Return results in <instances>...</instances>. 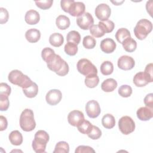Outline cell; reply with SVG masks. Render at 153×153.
Returning <instances> with one entry per match:
<instances>
[{
  "mask_svg": "<svg viewBox=\"0 0 153 153\" xmlns=\"http://www.w3.org/2000/svg\"><path fill=\"white\" fill-rule=\"evenodd\" d=\"M74 1V0H62L60 1V7L65 12L68 13L71 4Z\"/></svg>",
  "mask_w": 153,
  "mask_h": 153,
  "instance_id": "45",
  "label": "cell"
},
{
  "mask_svg": "<svg viewBox=\"0 0 153 153\" xmlns=\"http://www.w3.org/2000/svg\"><path fill=\"white\" fill-rule=\"evenodd\" d=\"M85 108L87 115L91 118H97L100 115L101 112L100 105L95 100L88 101L86 103Z\"/></svg>",
  "mask_w": 153,
  "mask_h": 153,
  "instance_id": "10",
  "label": "cell"
},
{
  "mask_svg": "<svg viewBox=\"0 0 153 153\" xmlns=\"http://www.w3.org/2000/svg\"><path fill=\"white\" fill-rule=\"evenodd\" d=\"M123 2H124V1H122L121 2H119V1H115V2H114V1H112V2L114 3L115 5H120L121 4H122Z\"/></svg>",
  "mask_w": 153,
  "mask_h": 153,
  "instance_id": "49",
  "label": "cell"
},
{
  "mask_svg": "<svg viewBox=\"0 0 153 153\" xmlns=\"http://www.w3.org/2000/svg\"><path fill=\"white\" fill-rule=\"evenodd\" d=\"M131 37V34L130 31L126 28H120L119 29L116 33H115V38L117 41L121 44H122L123 41L126 38Z\"/></svg>",
  "mask_w": 153,
  "mask_h": 153,
  "instance_id": "28",
  "label": "cell"
},
{
  "mask_svg": "<svg viewBox=\"0 0 153 153\" xmlns=\"http://www.w3.org/2000/svg\"><path fill=\"white\" fill-rule=\"evenodd\" d=\"M117 87V82L113 78H108L103 81L101 88L105 92L113 91Z\"/></svg>",
  "mask_w": 153,
  "mask_h": 153,
  "instance_id": "20",
  "label": "cell"
},
{
  "mask_svg": "<svg viewBox=\"0 0 153 153\" xmlns=\"http://www.w3.org/2000/svg\"><path fill=\"white\" fill-rule=\"evenodd\" d=\"M87 135L90 139L93 140H96L99 139L102 136V131L98 127L93 126L92 129Z\"/></svg>",
  "mask_w": 153,
  "mask_h": 153,
  "instance_id": "39",
  "label": "cell"
},
{
  "mask_svg": "<svg viewBox=\"0 0 153 153\" xmlns=\"http://www.w3.org/2000/svg\"><path fill=\"white\" fill-rule=\"evenodd\" d=\"M8 79L11 83L22 87V89L27 88L33 82L27 75L17 69L11 71L8 74Z\"/></svg>",
  "mask_w": 153,
  "mask_h": 153,
  "instance_id": "2",
  "label": "cell"
},
{
  "mask_svg": "<svg viewBox=\"0 0 153 153\" xmlns=\"http://www.w3.org/2000/svg\"><path fill=\"white\" fill-rule=\"evenodd\" d=\"M135 62L133 57L127 55L121 56L117 62L118 67L124 71H128L133 69L134 66Z\"/></svg>",
  "mask_w": 153,
  "mask_h": 153,
  "instance_id": "12",
  "label": "cell"
},
{
  "mask_svg": "<svg viewBox=\"0 0 153 153\" xmlns=\"http://www.w3.org/2000/svg\"><path fill=\"white\" fill-rule=\"evenodd\" d=\"M23 92L27 97H35L38 93V86L35 82H33L32 84L27 88H23Z\"/></svg>",
  "mask_w": 153,
  "mask_h": 153,
  "instance_id": "26",
  "label": "cell"
},
{
  "mask_svg": "<svg viewBox=\"0 0 153 153\" xmlns=\"http://www.w3.org/2000/svg\"><path fill=\"white\" fill-rule=\"evenodd\" d=\"M64 42L63 35L60 33H54L49 37L50 44L55 47H60Z\"/></svg>",
  "mask_w": 153,
  "mask_h": 153,
  "instance_id": "24",
  "label": "cell"
},
{
  "mask_svg": "<svg viewBox=\"0 0 153 153\" xmlns=\"http://www.w3.org/2000/svg\"><path fill=\"white\" fill-rule=\"evenodd\" d=\"M77 25L82 30H87L90 28L94 23V19L91 14L88 12L84 13L76 18Z\"/></svg>",
  "mask_w": 153,
  "mask_h": 153,
  "instance_id": "7",
  "label": "cell"
},
{
  "mask_svg": "<svg viewBox=\"0 0 153 153\" xmlns=\"http://www.w3.org/2000/svg\"><path fill=\"white\" fill-rule=\"evenodd\" d=\"M102 124L107 129L112 128L115 125L114 117L111 114H106L102 118Z\"/></svg>",
  "mask_w": 153,
  "mask_h": 153,
  "instance_id": "25",
  "label": "cell"
},
{
  "mask_svg": "<svg viewBox=\"0 0 153 153\" xmlns=\"http://www.w3.org/2000/svg\"><path fill=\"white\" fill-rule=\"evenodd\" d=\"M11 88L7 83L1 82L0 84V95L8 97L11 93Z\"/></svg>",
  "mask_w": 153,
  "mask_h": 153,
  "instance_id": "42",
  "label": "cell"
},
{
  "mask_svg": "<svg viewBox=\"0 0 153 153\" xmlns=\"http://www.w3.org/2000/svg\"><path fill=\"white\" fill-rule=\"evenodd\" d=\"M56 24L59 29L65 30L69 27L71 22L68 17L65 15H60L56 18Z\"/></svg>",
  "mask_w": 153,
  "mask_h": 153,
  "instance_id": "21",
  "label": "cell"
},
{
  "mask_svg": "<svg viewBox=\"0 0 153 153\" xmlns=\"http://www.w3.org/2000/svg\"><path fill=\"white\" fill-rule=\"evenodd\" d=\"M76 127L80 133L85 134H88L92 129L93 125L89 121L84 120Z\"/></svg>",
  "mask_w": 153,
  "mask_h": 153,
  "instance_id": "30",
  "label": "cell"
},
{
  "mask_svg": "<svg viewBox=\"0 0 153 153\" xmlns=\"http://www.w3.org/2000/svg\"><path fill=\"white\" fill-rule=\"evenodd\" d=\"M8 126V122L6 117L1 115L0 116V130L4 131L5 130Z\"/></svg>",
  "mask_w": 153,
  "mask_h": 153,
  "instance_id": "48",
  "label": "cell"
},
{
  "mask_svg": "<svg viewBox=\"0 0 153 153\" xmlns=\"http://www.w3.org/2000/svg\"><path fill=\"white\" fill-rule=\"evenodd\" d=\"M137 118L141 121L149 120L153 117V108L143 106L139 108L136 112Z\"/></svg>",
  "mask_w": 153,
  "mask_h": 153,
  "instance_id": "15",
  "label": "cell"
},
{
  "mask_svg": "<svg viewBox=\"0 0 153 153\" xmlns=\"http://www.w3.org/2000/svg\"><path fill=\"white\" fill-rule=\"evenodd\" d=\"M49 135L44 130H40L37 131L32 140V148L36 153L45 152L47 143L49 141Z\"/></svg>",
  "mask_w": 153,
  "mask_h": 153,
  "instance_id": "1",
  "label": "cell"
},
{
  "mask_svg": "<svg viewBox=\"0 0 153 153\" xmlns=\"http://www.w3.org/2000/svg\"><path fill=\"white\" fill-rule=\"evenodd\" d=\"M82 44L85 48L92 49L96 46V41L93 36L90 35H87L83 38Z\"/></svg>",
  "mask_w": 153,
  "mask_h": 153,
  "instance_id": "36",
  "label": "cell"
},
{
  "mask_svg": "<svg viewBox=\"0 0 153 153\" xmlns=\"http://www.w3.org/2000/svg\"><path fill=\"white\" fill-rule=\"evenodd\" d=\"M9 18V14L7 9L1 7L0 8V23L4 24L8 22Z\"/></svg>",
  "mask_w": 153,
  "mask_h": 153,
  "instance_id": "43",
  "label": "cell"
},
{
  "mask_svg": "<svg viewBox=\"0 0 153 153\" xmlns=\"http://www.w3.org/2000/svg\"><path fill=\"white\" fill-rule=\"evenodd\" d=\"M25 38L30 43L36 42L41 38V32L38 29L35 28L28 29L25 33Z\"/></svg>",
  "mask_w": 153,
  "mask_h": 153,
  "instance_id": "19",
  "label": "cell"
},
{
  "mask_svg": "<svg viewBox=\"0 0 153 153\" xmlns=\"http://www.w3.org/2000/svg\"><path fill=\"white\" fill-rule=\"evenodd\" d=\"M101 73L104 75H109L114 71V66L110 61L103 62L100 67Z\"/></svg>",
  "mask_w": 153,
  "mask_h": 153,
  "instance_id": "29",
  "label": "cell"
},
{
  "mask_svg": "<svg viewBox=\"0 0 153 153\" xmlns=\"http://www.w3.org/2000/svg\"><path fill=\"white\" fill-rule=\"evenodd\" d=\"M75 153H86V152H95V151L93 149V148L89 146H85V145H79L78 146L75 151Z\"/></svg>",
  "mask_w": 153,
  "mask_h": 153,
  "instance_id": "44",
  "label": "cell"
},
{
  "mask_svg": "<svg viewBox=\"0 0 153 153\" xmlns=\"http://www.w3.org/2000/svg\"><path fill=\"white\" fill-rule=\"evenodd\" d=\"M118 94L123 97H130L132 93V88L128 85H122L118 88Z\"/></svg>",
  "mask_w": 153,
  "mask_h": 153,
  "instance_id": "37",
  "label": "cell"
},
{
  "mask_svg": "<svg viewBox=\"0 0 153 153\" xmlns=\"http://www.w3.org/2000/svg\"><path fill=\"white\" fill-rule=\"evenodd\" d=\"M118 127L123 134L127 135L134 131L135 123L130 117L123 116L118 121Z\"/></svg>",
  "mask_w": 153,
  "mask_h": 153,
  "instance_id": "6",
  "label": "cell"
},
{
  "mask_svg": "<svg viewBox=\"0 0 153 153\" xmlns=\"http://www.w3.org/2000/svg\"><path fill=\"white\" fill-rule=\"evenodd\" d=\"M9 140L13 145L19 146L23 142V136L22 133L18 130L12 131L8 136Z\"/></svg>",
  "mask_w": 153,
  "mask_h": 153,
  "instance_id": "22",
  "label": "cell"
},
{
  "mask_svg": "<svg viewBox=\"0 0 153 153\" xmlns=\"http://www.w3.org/2000/svg\"><path fill=\"white\" fill-rule=\"evenodd\" d=\"M69 152V144L65 141H60L56 143L53 153H68Z\"/></svg>",
  "mask_w": 153,
  "mask_h": 153,
  "instance_id": "31",
  "label": "cell"
},
{
  "mask_svg": "<svg viewBox=\"0 0 153 153\" xmlns=\"http://www.w3.org/2000/svg\"><path fill=\"white\" fill-rule=\"evenodd\" d=\"M152 30V24L148 19H143L139 20L134 28V33L139 40H143Z\"/></svg>",
  "mask_w": 153,
  "mask_h": 153,
  "instance_id": "4",
  "label": "cell"
},
{
  "mask_svg": "<svg viewBox=\"0 0 153 153\" xmlns=\"http://www.w3.org/2000/svg\"><path fill=\"white\" fill-rule=\"evenodd\" d=\"M100 47L103 52L109 54L112 53L115 50L117 45L112 39L106 38L100 42Z\"/></svg>",
  "mask_w": 153,
  "mask_h": 153,
  "instance_id": "16",
  "label": "cell"
},
{
  "mask_svg": "<svg viewBox=\"0 0 153 153\" xmlns=\"http://www.w3.org/2000/svg\"><path fill=\"white\" fill-rule=\"evenodd\" d=\"M85 6L82 2L74 1L71 5L68 13L73 17H79L84 13Z\"/></svg>",
  "mask_w": 153,
  "mask_h": 153,
  "instance_id": "14",
  "label": "cell"
},
{
  "mask_svg": "<svg viewBox=\"0 0 153 153\" xmlns=\"http://www.w3.org/2000/svg\"><path fill=\"white\" fill-rule=\"evenodd\" d=\"M96 17L101 22L107 20L111 16V10L109 6L106 4H100L95 9L94 11Z\"/></svg>",
  "mask_w": 153,
  "mask_h": 153,
  "instance_id": "8",
  "label": "cell"
},
{
  "mask_svg": "<svg viewBox=\"0 0 153 153\" xmlns=\"http://www.w3.org/2000/svg\"><path fill=\"white\" fill-rule=\"evenodd\" d=\"M20 126L25 131H31L36 127V122L34 119L33 112L30 109H24L20 117Z\"/></svg>",
  "mask_w": 153,
  "mask_h": 153,
  "instance_id": "3",
  "label": "cell"
},
{
  "mask_svg": "<svg viewBox=\"0 0 153 153\" xmlns=\"http://www.w3.org/2000/svg\"><path fill=\"white\" fill-rule=\"evenodd\" d=\"M98 25L103 29L105 33H110L112 32L115 27L114 23L111 20H105L103 22H99Z\"/></svg>",
  "mask_w": 153,
  "mask_h": 153,
  "instance_id": "34",
  "label": "cell"
},
{
  "mask_svg": "<svg viewBox=\"0 0 153 153\" xmlns=\"http://www.w3.org/2000/svg\"><path fill=\"white\" fill-rule=\"evenodd\" d=\"M40 20V16L38 11L34 10L27 11L25 16V22L30 25L37 24Z\"/></svg>",
  "mask_w": 153,
  "mask_h": 153,
  "instance_id": "18",
  "label": "cell"
},
{
  "mask_svg": "<svg viewBox=\"0 0 153 153\" xmlns=\"http://www.w3.org/2000/svg\"><path fill=\"white\" fill-rule=\"evenodd\" d=\"M10 105L8 97L0 95V110L1 111H5L8 109Z\"/></svg>",
  "mask_w": 153,
  "mask_h": 153,
  "instance_id": "41",
  "label": "cell"
},
{
  "mask_svg": "<svg viewBox=\"0 0 153 153\" xmlns=\"http://www.w3.org/2000/svg\"><path fill=\"white\" fill-rule=\"evenodd\" d=\"M65 52L69 56H75L78 52L77 45L71 42H68L64 47Z\"/></svg>",
  "mask_w": 153,
  "mask_h": 153,
  "instance_id": "33",
  "label": "cell"
},
{
  "mask_svg": "<svg viewBox=\"0 0 153 153\" xmlns=\"http://www.w3.org/2000/svg\"><path fill=\"white\" fill-rule=\"evenodd\" d=\"M76 68L80 74L85 76L91 74H97L96 67L87 59L79 60L76 64Z\"/></svg>",
  "mask_w": 153,
  "mask_h": 153,
  "instance_id": "5",
  "label": "cell"
},
{
  "mask_svg": "<svg viewBox=\"0 0 153 153\" xmlns=\"http://www.w3.org/2000/svg\"><path fill=\"white\" fill-rule=\"evenodd\" d=\"M53 0H45V1H35V4L36 6L42 9V10H47L50 8L53 5Z\"/></svg>",
  "mask_w": 153,
  "mask_h": 153,
  "instance_id": "40",
  "label": "cell"
},
{
  "mask_svg": "<svg viewBox=\"0 0 153 153\" xmlns=\"http://www.w3.org/2000/svg\"><path fill=\"white\" fill-rule=\"evenodd\" d=\"M65 62L59 55L55 54L47 62V66L50 70L57 74L61 70Z\"/></svg>",
  "mask_w": 153,
  "mask_h": 153,
  "instance_id": "9",
  "label": "cell"
},
{
  "mask_svg": "<svg viewBox=\"0 0 153 153\" xmlns=\"http://www.w3.org/2000/svg\"><path fill=\"white\" fill-rule=\"evenodd\" d=\"M66 41L78 45L81 41V35L78 31L71 30L66 35Z\"/></svg>",
  "mask_w": 153,
  "mask_h": 153,
  "instance_id": "32",
  "label": "cell"
},
{
  "mask_svg": "<svg viewBox=\"0 0 153 153\" xmlns=\"http://www.w3.org/2000/svg\"><path fill=\"white\" fill-rule=\"evenodd\" d=\"M89 29L91 35L96 38H100L105 34L103 29L99 25H93Z\"/></svg>",
  "mask_w": 153,
  "mask_h": 153,
  "instance_id": "35",
  "label": "cell"
},
{
  "mask_svg": "<svg viewBox=\"0 0 153 153\" xmlns=\"http://www.w3.org/2000/svg\"><path fill=\"white\" fill-rule=\"evenodd\" d=\"M122 45L124 50L129 53L135 51L137 47L136 41L131 37H128L124 39L122 42Z\"/></svg>",
  "mask_w": 153,
  "mask_h": 153,
  "instance_id": "23",
  "label": "cell"
},
{
  "mask_svg": "<svg viewBox=\"0 0 153 153\" xmlns=\"http://www.w3.org/2000/svg\"><path fill=\"white\" fill-rule=\"evenodd\" d=\"M84 120V114L78 110L72 111L68 115V123L74 127H77Z\"/></svg>",
  "mask_w": 153,
  "mask_h": 153,
  "instance_id": "13",
  "label": "cell"
},
{
  "mask_svg": "<svg viewBox=\"0 0 153 153\" xmlns=\"http://www.w3.org/2000/svg\"><path fill=\"white\" fill-rule=\"evenodd\" d=\"M55 54L54 51L52 48L50 47H45L43 48L41 51V57L43 60L47 63Z\"/></svg>",
  "mask_w": 153,
  "mask_h": 153,
  "instance_id": "38",
  "label": "cell"
},
{
  "mask_svg": "<svg viewBox=\"0 0 153 153\" xmlns=\"http://www.w3.org/2000/svg\"><path fill=\"white\" fill-rule=\"evenodd\" d=\"M62 97V94L59 90L52 89L49 90L45 96V100L48 104L51 106L58 104Z\"/></svg>",
  "mask_w": 153,
  "mask_h": 153,
  "instance_id": "11",
  "label": "cell"
},
{
  "mask_svg": "<svg viewBox=\"0 0 153 153\" xmlns=\"http://www.w3.org/2000/svg\"><path fill=\"white\" fill-rule=\"evenodd\" d=\"M84 82L87 87L93 88L98 85L99 82V78L97 74H91L85 76Z\"/></svg>",
  "mask_w": 153,
  "mask_h": 153,
  "instance_id": "27",
  "label": "cell"
},
{
  "mask_svg": "<svg viewBox=\"0 0 153 153\" xmlns=\"http://www.w3.org/2000/svg\"><path fill=\"white\" fill-rule=\"evenodd\" d=\"M152 63H150L149 64H148L145 69V71L144 72L145 73V74L147 75V76L148 77V78L149 79L151 82H152L153 81V75H152Z\"/></svg>",
  "mask_w": 153,
  "mask_h": 153,
  "instance_id": "46",
  "label": "cell"
},
{
  "mask_svg": "<svg viewBox=\"0 0 153 153\" xmlns=\"http://www.w3.org/2000/svg\"><path fill=\"white\" fill-rule=\"evenodd\" d=\"M145 105L149 108H153V94L152 93H149L147 94L144 98Z\"/></svg>",
  "mask_w": 153,
  "mask_h": 153,
  "instance_id": "47",
  "label": "cell"
},
{
  "mask_svg": "<svg viewBox=\"0 0 153 153\" xmlns=\"http://www.w3.org/2000/svg\"><path fill=\"white\" fill-rule=\"evenodd\" d=\"M133 82L134 84L138 87H143L151 82L149 79L144 72H139L135 74L133 77Z\"/></svg>",
  "mask_w": 153,
  "mask_h": 153,
  "instance_id": "17",
  "label": "cell"
}]
</instances>
